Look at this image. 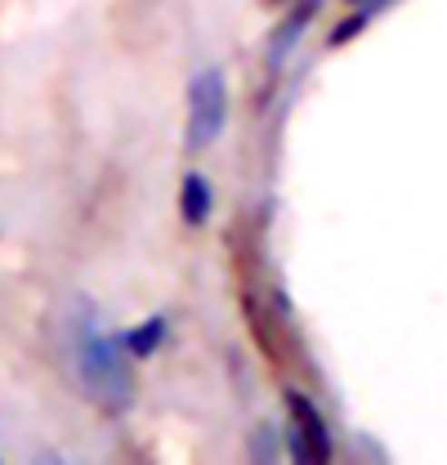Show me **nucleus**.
<instances>
[{
    "label": "nucleus",
    "instance_id": "423d86ee",
    "mask_svg": "<svg viewBox=\"0 0 447 465\" xmlns=\"http://www.w3.org/2000/svg\"><path fill=\"white\" fill-rule=\"evenodd\" d=\"M162 341H166V318H148V322H139L134 331L121 336V345L130 353H153V349H162Z\"/></svg>",
    "mask_w": 447,
    "mask_h": 465
},
{
    "label": "nucleus",
    "instance_id": "7ed1b4c3",
    "mask_svg": "<svg viewBox=\"0 0 447 465\" xmlns=\"http://www.w3.org/2000/svg\"><path fill=\"white\" fill-rule=\"evenodd\" d=\"M286 407H291V420H295V430H291V452L300 457V461H332V434H327V425H323V411L309 403L304 394H286Z\"/></svg>",
    "mask_w": 447,
    "mask_h": 465
},
{
    "label": "nucleus",
    "instance_id": "f03ea898",
    "mask_svg": "<svg viewBox=\"0 0 447 465\" xmlns=\"http://www.w3.org/2000/svg\"><path fill=\"white\" fill-rule=\"evenodd\" d=\"M228 116V81L220 67H202L188 85V148L202 153L220 139Z\"/></svg>",
    "mask_w": 447,
    "mask_h": 465
},
{
    "label": "nucleus",
    "instance_id": "0eeeda50",
    "mask_svg": "<svg viewBox=\"0 0 447 465\" xmlns=\"http://www.w3.org/2000/svg\"><path fill=\"white\" fill-rule=\"evenodd\" d=\"M358 27H367V14H353L349 23H340V27L332 32V41H335V45H340V41H349V36H353Z\"/></svg>",
    "mask_w": 447,
    "mask_h": 465
},
{
    "label": "nucleus",
    "instance_id": "39448f33",
    "mask_svg": "<svg viewBox=\"0 0 447 465\" xmlns=\"http://www.w3.org/2000/svg\"><path fill=\"white\" fill-rule=\"evenodd\" d=\"M313 14H318V0H304V5H300V9H295V14L278 27V36H273V45H269V63H273V67H278L282 58H286V50L300 41V32L309 27V18H313Z\"/></svg>",
    "mask_w": 447,
    "mask_h": 465
},
{
    "label": "nucleus",
    "instance_id": "f257e3e1",
    "mask_svg": "<svg viewBox=\"0 0 447 465\" xmlns=\"http://www.w3.org/2000/svg\"><path fill=\"white\" fill-rule=\"evenodd\" d=\"M76 371H81L85 394L104 411H125V407L134 403V371L125 367L121 345L108 341V336L90 331L81 341V349H76Z\"/></svg>",
    "mask_w": 447,
    "mask_h": 465
},
{
    "label": "nucleus",
    "instance_id": "20e7f679",
    "mask_svg": "<svg viewBox=\"0 0 447 465\" xmlns=\"http://www.w3.org/2000/svg\"><path fill=\"white\" fill-rule=\"evenodd\" d=\"M179 215L193 229L211 220V183H206V174H197V171L184 174V183H179Z\"/></svg>",
    "mask_w": 447,
    "mask_h": 465
}]
</instances>
